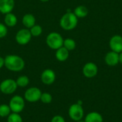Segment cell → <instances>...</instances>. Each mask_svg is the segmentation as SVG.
Wrapping results in <instances>:
<instances>
[{
    "label": "cell",
    "instance_id": "cell-1",
    "mask_svg": "<svg viewBox=\"0 0 122 122\" xmlns=\"http://www.w3.org/2000/svg\"><path fill=\"white\" fill-rule=\"evenodd\" d=\"M4 66L11 71H21L24 69L25 61L20 56L9 54L4 57Z\"/></svg>",
    "mask_w": 122,
    "mask_h": 122
},
{
    "label": "cell",
    "instance_id": "cell-2",
    "mask_svg": "<svg viewBox=\"0 0 122 122\" xmlns=\"http://www.w3.org/2000/svg\"><path fill=\"white\" fill-rule=\"evenodd\" d=\"M78 24V18L74 12L68 11L64 14L60 19L59 25L65 31H71L74 29Z\"/></svg>",
    "mask_w": 122,
    "mask_h": 122
},
{
    "label": "cell",
    "instance_id": "cell-3",
    "mask_svg": "<svg viewBox=\"0 0 122 122\" xmlns=\"http://www.w3.org/2000/svg\"><path fill=\"white\" fill-rule=\"evenodd\" d=\"M64 39L62 36L56 31L50 32L46 38V45L53 50H56L63 46Z\"/></svg>",
    "mask_w": 122,
    "mask_h": 122
},
{
    "label": "cell",
    "instance_id": "cell-4",
    "mask_svg": "<svg viewBox=\"0 0 122 122\" xmlns=\"http://www.w3.org/2000/svg\"><path fill=\"white\" fill-rule=\"evenodd\" d=\"M9 106L11 109V112L19 114L24 109V107H25L24 99L21 96H19V95L14 96L10 99Z\"/></svg>",
    "mask_w": 122,
    "mask_h": 122
},
{
    "label": "cell",
    "instance_id": "cell-5",
    "mask_svg": "<svg viewBox=\"0 0 122 122\" xmlns=\"http://www.w3.org/2000/svg\"><path fill=\"white\" fill-rule=\"evenodd\" d=\"M16 80L11 79H6L3 80L0 84V91L4 94H11L14 93L17 89Z\"/></svg>",
    "mask_w": 122,
    "mask_h": 122
},
{
    "label": "cell",
    "instance_id": "cell-6",
    "mask_svg": "<svg viewBox=\"0 0 122 122\" xmlns=\"http://www.w3.org/2000/svg\"><path fill=\"white\" fill-rule=\"evenodd\" d=\"M31 34L29 29L24 28L19 29L15 35V41L19 45H26L31 39Z\"/></svg>",
    "mask_w": 122,
    "mask_h": 122
},
{
    "label": "cell",
    "instance_id": "cell-7",
    "mask_svg": "<svg viewBox=\"0 0 122 122\" xmlns=\"http://www.w3.org/2000/svg\"><path fill=\"white\" fill-rule=\"evenodd\" d=\"M69 117L75 122L81 120L84 117V109L81 105L78 104H74L70 106L69 109Z\"/></svg>",
    "mask_w": 122,
    "mask_h": 122
},
{
    "label": "cell",
    "instance_id": "cell-8",
    "mask_svg": "<svg viewBox=\"0 0 122 122\" xmlns=\"http://www.w3.org/2000/svg\"><path fill=\"white\" fill-rule=\"evenodd\" d=\"M42 92L37 87H30L24 92V99L29 102L34 103L40 100Z\"/></svg>",
    "mask_w": 122,
    "mask_h": 122
},
{
    "label": "cell",
    "instance_id": "cell-9",
    "mask_svg": "<svg viewBox=\"0 0 122 122\" xmlns=\"http://www.w3.org/2000/svg\"><path fill=\"white\" fill-rule=\"evenodd\" d=\"M56 79V74L51 69L44 70L41 74V81L45 85H51Z\"/></svg>",
    "mask_w": 122,
    "mask_h": 122
},
{
    "label": "cell",
    "instance_id": "cell-10",
    "mask_svg": "<svg viewBox=\"0 0 122 122\" xmlns=\"http://www.w3.org/2000/svg\"><path fill=\"white\" fill-rule=\"evenodd\" d=\"M82 72L85 77L91 79L97 76L98 73V67L96 64L93 62H88L84 66Z\"/></svg>",
    "mask_w": 122,
    "mask_h": 122
},
{
    "label": "cell",
    "instance_id": "cell-11",
    "mask_svg": "<svg viewBox=\"0 0 122 122\" xmlns=\"http://www.w3.org/2000/svg\"><path fill=\"white\" fill-rule=\"evenodd\" d=\"M109 47L112 51L118 54L122 51V36L120 35L113 36L109 41Z\"/></svg>",
    "mask_w": 122,
    "mask_h": 122
},
{
    "label": "cell",
    "instance_id": "cell-12",
    "mask_svg": "<svg viewBox=\"0 0 122 122\" xmlns=\"http://www.w3.org/2000/svg\"><path fill=\"white\" fill-rule=\"evenodd\" d=\"M15 6L14 0H0V12L6 14L13 11Z\"/></svg>",
    "mask_w": 122,
    "mask_h": 122
},
{
    "label": "cell",
    "instance_id": "cell-13",
    "mask_svg": "<svg viewBox=\"0 0 122 122\" xmlns=\"http://www.w3.org/2000/svg\"><path fill=\"white\" fill-rule=\"evenodd\" d=\"M104 60H105L106 64L108 66H117L119 63V54L115 51H109L106 54Z\"/></svg>",
    "mask_w": 122,
    "mask_h": 122
},
{
    "label": "cell",
    "instance_id": "cell-14",
    "mask_svg": "<svg viewBox=\"0 0 122 122\" xmlns=\"http://www.w3.org/2000/svg\"><path fill=\"white\" fill-rule=\"evenodd\" d=\"M21 22L25 28L29 29L36 24V18L32 14H26L23 16Z\"/></svg>",
    "mask_w": 122,
    "mask_h": 122
},
{
    "label": "cell",
    "instance_id": "cell-15",
    "mask_svg": "<svg viewBox=\"0 0 122 122\" xmlns=\"http://www.w3.org/2000/svg\"><path fill=\"white\" fill-rule=\"evenodd\" d=\"M18 21L16 16L12 12L5 14L4 18V24L7 27H14L16 25Z\"/></svg>",
    "mask_w": 122,
    "mask_h": 122
},
{
    "label": "cell",
    "instance_id": "cell-16",
    "mask_svg": "<svg viewBox=\"0 0 122 122\" xmlns=\"http://www.w3.org/2000/svg\"><path fill=\"white\" fill-rule=\"evenodd\" d=\"M69 56V51H68L64 46L60 47L56 50L55 57L59 61H65Z\"/></svg>",
    "mask_w": 122,
    "mask_h": 122
},
{
    "label": "cell",
    "instance_id": "cell-17",
    "mask_svg": "<svg viewBox=\"0 0 122 122\" xmlns=\"http://www.w3.org/2000/svg\"><path fill=\"white\" fill-rule=\"evenodd\" d=\"M85 122H103L102 116L96 112H92L88 114L84 119Z\"/></svg>",
    "mask_w": 122,
    "mask_h": 122
},
{
    "label": "cell",
    "instance_id": "cell-18",
    "mask_svg": "<svg viewBox=\"0 0 122 122\" xmlns=\"http://www.w3.org/2000/svg\"><path fill=\"white\" fill-rule=\"evenodd\" d=\"M74 14L76 15V16L79 19V18H84L86 17L88 14H89V9H87L86 6H84V5H79L78 6H76L74 9Z\"/></svg>",
    "mask_w": 122,
    "mask_h": 122
},
{
    "label": "cell",
    "instance_id": "cell-19",
    "mask_svg": "<svg viewBox=\"0 0 122 122\" xmlns=\"http://www.w3.org/2000/svg\"><path fill=\"white\" fill-rule=\"evenodd\" d=\"M63 46L64 48H66L68 51H72L76 48V41L73 39L66 38V39H64Z\"/></svg>",
    "mask_w": 122,
    "mask_h": 122
},
{
    "label": "cell",
    "instance_id": "cell-20",
    "mask_svg": "<svg viewBox=\"0 0 122 122\" xmlns=\"http://www.w3.org/2000/svg\"><path fill=\"white\" fill-rule=\"evenodd\" d=\"M16 83L17 84V86H19V87H26L29 84V79L26 75H21V76H19L16 79Z\"/></svg>",
    "mask_w": 122,
    "mask_h": 122
},
{
    "label": "cell",
    "instance_id": "cell-21",
    "mask_svg": "<svg viewBox=\"0 0 122 122\" xmlns=\"http://www.w3.org/2000/svg\"><path fill=\"white\" fill-rule=\"evenodd\" d=\"M29 31H30L31 34L32 36H34V37H38V36H39L41 35L42 31H43V29H42V27L40 25L35 24L31 28L29 29Z\"/></svg>",
    "mask_w": 122,
    "mask_h": 122
},
{
    "label": "cell",
    "instance_id": "cell-22",
    "mask_svg": "<svg viewBox=\"0 0 122 122\" xmlns=\"http://www.w3.org/2000/svg\"><path fill=\"white\" fill-rule=\"evenodd\" d=\"M11 111L9 105L3 104L0 105V117L5 118L7 117L10 114Z\"/></svg>",
    "mask_w": 122,
    "mask_h": 122
},
{
    "label": "cell",
    "instance_id": "cell-23",
    "mask_svg": "<svg viewBox=\"0 0 122 122\" xmlns=\"http://www.w3.org/2000/svg\"><path fill=\"white\" fill-rule=\"evenodd\" d=\"M7 122H23V119L19 114L11 112L7 117Z\"/></svg>",
    "mask_w": 122,
    "mask_h": 122
},
{
    "label": "cell",
    "instance_id": "cell-24",
    "mask_svg": "<svg viewBox=\"0 0 122 122\" xmlns=\"http://www.w3.org/2000/svg\"><path fill=\"white\" fill-rule=\"evenodd\" d=\"M40 101L44 104H50L52 101V96L48 92H44L41 95Z\"/></svg>",
    "mask_w": 122,
    "mask_h": 122
},
{
    "label": "cell",
    "instance_id": "cell-25",
    "mask_svg": "<svg viewBox=\"0 0 122 122\" xmlns=\"http://www.w3.org/2000/svg\"><path fill=\"white\" fill-rule=\"evenodd\" d=\"M7 33H8L7 26L3 23H0V39L4 38L7 35Z\"/></svg>",
    "mask_w": 122,
    "mask_h": 122
},
{
    "label": "cell",
    "instance_id": "cell-26",
    "mask_svg": "<svg viewBox=\"0 0 122 122\" xmlns=\"http://www.w3.org/2000/svg\"><path fill=\"white\" fill-rule=\"evenodd\" d=\"M51 122H65L64 119L60 115H56L52 119Z\"/></svg>",
    "mask_w": 122,
    "mask_h": 122
},
{
    "label": "cell",
    "instance_id": "cell-27",
    "mask_svg": "<svg viewBox=\"0 0 122 122\" xmlns=\"http://www.w3.org/2000/svg\"><path fill=\"white\" fill-rule=\"evenodd\" d=\"M4 66V58H3L2 56H0V69Z\"/></svg>",
    "mask_w": 122,
    "mask_h": 122
},
{
    "label": "cell",
    "instance_id": "cell-28",
    "mask_svg": "<svg viewBox=\"0 0 122 122\" xmlns=\"http://www.w3.org/2000/svg\"><path fill=\"white\" fill-rule=\"evenodd\" d=\"M119 63L122 64V51L119 54Z\"/></svg>",
    "mask_w": 122,
    "mask_h": 122
},
{
    "label": "cell",
    "instance_id": "cell-29",
    "mask_svg": "<svg viewBox=\"0 0 122 122\" xmlns=\"http://www.w3.org/2000/svg\"><path fill=\"white\" fill-rule=\"evenodd\" d=\"M76 104H79V105H81L82 106V104H83V102L81 101V100H79L78 102H77V103Z\"/></svg>",
    "mask_w": 122,
    "mask_h": 122
},
{
    "label": "cell",
    "instance_id": "cell-30",
    "mask_svg": "<svg viewBox=\"0 0 122 122\" xmlns=\"http://www.w3.org/2000/svg\"><path fill=\"white\" fill-rule=\"evenodd\" d=\"M40 1H41V2H48L49 0H39Z\"/></svg>",
    "mask_w": 122,
    "mask_h": 122
},
{
    "label": "cell",
    "instance_id": "cell-31",
    "mask_svg": "<svg viewBox=\"0 0 122 122\" xmlns=\"http://www.w3.org/2000/svg\"><path fill=\"white\" fill-rule=\"evenodd\" d=\"M84 122V121H83V120L81 119V120H79V121H77V122Z\"/></svg>",
    "mask_w": 122,
    "mask_h": 122
}]
</instances>
